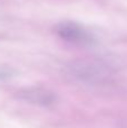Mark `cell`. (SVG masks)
Masks as SVG:
<instances>
[{
	"label": "cell",
	"mask_w": 127,
	"mask_h": 128,
	"mask_svg": "<svg viewBox=\"0 0 127 128\" xmlns=\"http://www.w3.org/2000/svg\"><path fill=\"white\" fill-rule=\"evenodd\" d=\"M68 72L78 81L88 84H102L112 75V70L105 62L92 58L73 61L68 65Z\"/></svg>",
	"instance_id": "cell-1"
},
{
	"label": "cell",
	"mask_w": 127,
	"mask_h": 128,
	"mask_svg": "<svg viewBox=\"0 0 127 128\" xmlns=\"http://www.w3.org/2000/svg\"><path fill=\"white\" fill-rule=\"evenodd\" d=\"M55 34L64 42L76 46H91L94 37L82 25L74 22H62L54 27Z\"/></svg>",
	"instance_id": "cell-2"
},
{
	"label": "cell",
	"mask_w": 127,
	"mask_h": 128,
	"mask_svg": "<svg viewBox=\"0 0 127 128\" xmlns=\"http://www.w3.org/2000/svg\"><path fill=\"white\" fill-rule=\"evenodd\" d=\"M16 98L20 101L38 107H48L55 104L56 94L53 91L42 86L22 88L16 92Z\"/></svg>",
	"instance_id": "cell-3"
}]
</instances>
